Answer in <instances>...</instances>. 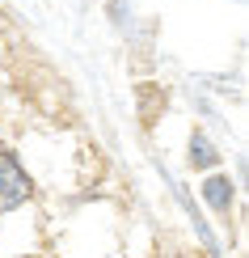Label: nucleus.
Segmentation results:
<instances>
[{"mask_svg": "<svg viewBox=\"0 0 249 258\" xmlns=\"http://www.w3.org/2000/svg\"><path fill=\"white\" fill-rule=\"evenodd\" d=\"M34 199V178L26 174V165L17 161V153L9 144H0V216L26 208Z\"/></svg>", "mask_w": 249, "mask_h": 258, "instance_id": "1", "label": "nucleus"}, {"mask_svg": "<svg viewBox=\"0 0 249 258\" xmlns=\"http://www.w3.org/2000/svg\"><path fill=\"white\" fill-rule=\"evenodd\" d=\"M156 169H160V178H165V182H169V190H173V199H178V203H182V212H186V220H190V229H194V237H199V241H203V250H207L211 258H220V254H224V250H220V237H215V233H211V224H207V220H203V208H199V203H194V199H190V190H186V186H182V182H178V178H173V174H169V169H165V165H156Z\"/></svg>", "mask_w": 249, "mask_h": 258, "instance_id": "2", "label": "nucleus"}, {"mask_svg": "<svg viewBox=\"0 0 249 258\" xmlns=\"http://www.w3.org/2000/svg\"><path fill=\"white\" fill-rule=\"evenodd\" d=\"M186 161H190V169H220L224 153L211 144V136L203 132V127H194V132H190V153H186Z\"/></svg>", "mask_w": 249, "mask_h": 258, "instance_id": "4", "label": "nucleus"}, {"mask_svg": "<svg viewBox=\"0 0 249 258\" xmlns=\"http://www.w3.org/2000/svg\"><path fill=\"white\" fill-rule=\"evenodd\" d=\"M203 203L215 216H228L232 203H236V182L228 174H220V169H207V178H203Z\"/></svg>", "mask_w": 249, "mask_h": 258, "instance_id": "3", "label": "nucleus"}, {"mask_svg": "<svg viewBox=\"0 0 249 258\" xmlns=\"http://www.w3.org/2000/svg\"><path fill=\"white\" fill-rule=\"evenodd\" d=\"M106 13H110V26L114 30H131V0H110V5H106Z\"/></svg>", "mask_w": 249, "mask_h": 258, "instance_id": "5", "label": "nucleus"}]
</instances>
